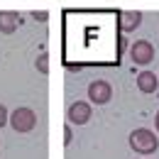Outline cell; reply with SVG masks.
I'll list each match as a JSON object with an SVG mask.
<instances>
[{
  "label": "cell",
  "mask_w": 159,
  "mask_h": 159,
  "mask_svg": "<svg viewBox=\"0 0 159 159\" xmlns=\"http://www.w3.org/2000/svg\"><path fill=\"white\" fill-rule=\"evenodd\" d=\"M7 122L12 125V130L15 132H32L34 127H37V113L32 110V108H15L12 110V115L7 118Z\"/></svg>",
  "instance_id": "obj_2"
},
{
  "label": "cell",
  "mask_w": 159,
  "mask_h": 159,
  "mask_svg": "<svg viewBox=\"0 0 159 159\" xmlns=\"http://www.w3.org/2000/svg\"><path fill=\"white\" fill-rule=\"evenodd\" d=\"M137 88L142 93H154L159 88V76L154 71H142L137 76Z\"/></svg>",
  "instance_id": "obj_8"
},
{
  "label": "cell",
  "mask_w": 159,
  "mask_h": 159,
  "mask_svg": "<svg viewBox=\"0 0 159 159\" xmlns=\"http://www.w3.org/2000/svg\"><path fill=\"white\" fill-rule=\"evenodd\" d=\"M91 115H93V110H91V103H86V100H76L69 105V122L71 125H86L91 120Z\"/></svg>",
  "instance_id": "obj_5"
},
{
  "label": "cell",
  "mask_w": 159,
  "mask_h": 159,
  "mask_svg": "<svg viewBox=\"0 0 159 159\" xmlns=\"http://www.w3.org/2000/svg\"><path fill=\"white\" fill-rule=\"evenodd\" d=\"M113 98V86L108 83V81H93L91 86H88V100L91 103H96V105H105L108 100Z\"/></svg>",
  "instance_id": "obj_4"
},
{
  "label": "cell",
  "mask_w": 159,
  "mask_h": 159,
  "mask_svg": "<svg viewBox=\"0 0 159 159\" xmlns=\"http://www.w3.org/2000/svg\"><path fill=\"white\" fill-rule=\"evenodd\" d=\"M37 69H39L42 74H47V71H49V57H47V54H42L39 59H37Z\"/></svg>",
  "instance_id": "obj_9"
},
{
  "label": "cell",
  "mask_w": 159,
  "mask_h": 159,
  "mask_svg": "<svg viewBox=\"0 0 159 159\" xmlns=\"http://www.w3.org/2000/svg\"><path fill=\"white\" fill-rule=\"evenodd\" d=\"M71 137H74L71 135V125H66L64 127V144H71Z\"/></svg>",
  "instance_id": "obj_11"
},
{
  "label": "cell",
  "mask_w": 159,
  "mask_h": 159,
  "mask_svg": "<svg viewBox=\"0 0 159 159\" xmlns=\"http://www.w3.org/2000/svg\"><path fill=\"white\" fill-rule=\"evenodd\" d=\"M130 147H132L137 154L147 157V154H154V152H157L159 137L152 130H147V127H137V130L130 132Z\"/></svg>",
  "instance_id": "obj_1"
},
{
  "label": "cell",
  "mask_w": 159,
  "mask_h": 159,
  "mask_svg": "<svg viewBox=\"0 0 159 159\" xmlns=\"http://www.w3.org/2000/svg\"><path fill=\"white\" fill-rule=\"evenodd\" d=\"M7 118H10V115H7V108L0 103V127H5V125H7Z\"/></svg>",
  "instance_id": "obj_10"
},
{
  "label": "cell",
  "mask_w": 159,
  "mask_h": 159,
  "mask_svg": "<svg viewBox=\"0 0 159 159\" xmlns=\"http://www.w3.org/2000/svg\"><path fill=\"white\" fill-rule=\"evenodd\" d=\"M130 59L135 61V64H139V66H147L149 61L154 59V47H152V42L137 39L130 47Z\"/></svg>",
  "instance_id": "obj_3"
},
{
  "label": "cell",
  "mask_w": 159,
  "mask_h": 159,
  "mask_svg": "<svg viewBox=\"0 0 159 159\" xmlns=\"http://www.w3.org/2000/svg\"><path fill=\"white\" fill-rule=\"evenodd\" d=\"M154 127H157V132H159V110H157V115H154Z\"/></svg>",
  "instance_id": "obj_13"
},
{
  "label": "cell",
  "mask_w": 159,
  "mask_h": 159,
  "mask_svg": "<svg viewBox=\"0 0 159 159\" xmlns=\"http://www.w3.org/2000/svg\"><path fill=\"white\" fill-rule=\"evenodd\" d=\"M20 27V15L15 10H0V32L2 34H12Z\"/></svg>",
  "instance_id": "obj_7"
},
{
  "label": "cell",
  "mask_w": 159,
  "mask_h": 159,
  "mask_svg": "<svg viewBox=\"0 0 159 159\" xmlns=\"http://www.w3.org/2000/svg\"><path fill=\"white\" fill-rule=\"evenodd\" d=\"M118 17H120L118 20L120 32H135L142 25V12H135V10H120Z\"/></svg>",
  "instance_id": "obj_6"
},
{
  "label": "cell",
  "mask_w": 159,
  "mask_h": 159,
  "mask_svg": "<svg viewBox=\"0 0 159 159\" xmlns=\"http://www.w3.org/2000/svg\"><path fill=\"white\" fill-rule=\"evenodd\" d=\"M32 17H39V22H44L47 20V12H44V10H42V12H32Z\"/></svg>",
  "instance_id": "obj_12"
}]
</instances>
